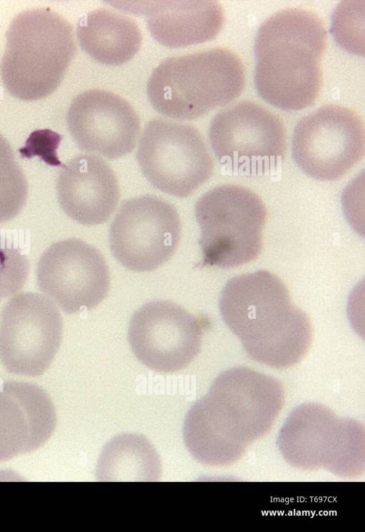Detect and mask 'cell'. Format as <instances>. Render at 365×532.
<instances>
[{
  "label": "cell",
  "mask_w": 365,
  "mask_h": 532,
  "mask_svg": "<svg viewBox=\"0 0 365 532\" xmlns=\"http://www.w3.org/2000/svg\"><path fill=\"white\" fill-rule=\"evenodd\" d=\"M284 400L283 386L274 378L247 367L228 369L187 412L185 446L203 464H231L269 431Z\"/></svg>",
  "instance_id": "cell-1"
},
{
  "label": "cell",
  "mask_w": 365,
  "mask_h": 532,
  "mask_svg": "<svg viewBox=\"0 0 365 532\" xmlns=\"http://www.w3.org/2000/svg\"><path fill=\"white\" fill-rule=\"evenodd\" d=\"M221 316L252 360L286 368L301 361L312 339L311 321L274 274L257 271L232 278L222 291Z\"/></svg>",
  "instance_id": "cell-2"
},
{
  "label": "cell",
  "mask_w": 365,
  "mask_h": 532,
  "mask_svg": "<svg viewBox=\"0 0 365 532\" xmlns=\"http://www.w3.org/2000/svg\"><path fill=\"white\" fill-rule=\"evenodd\" d=\"M327 40L323 21L311 10L288 8L265 20L254 46V82L261 98L284 111L312 105L322 86Z\"/></svg>",
  "instance_id": "cell-3"
},
{
  "label": "cell",
  "mask_w": 365,
  "mask_h": 532,
  "mask_svg": "<svg viewBox=\"0 0 365 532\" xmlns=\"http://www.w3.org/2000/svg\"><path fill=\"white\" fill-rule=\"evenodd\" d=\"M76 53L72 25L48 8L21 11L6 32L1 75L7 91L21 100L51 94Z\"/></svg>",
  "instance_id": "cell-4"
},
{
  "label": "cell",
  "mask_w": 365,
  "mask_h": 532,
  "mask_svg": "<svg viewBox=\"0 0 365 532\" xmlns=\"http://www.w3.org/2000/svg\"><path fill=\"white\" fill-rule=\"evenodd\" d=\"M245 86L240 57L225 48L168 57L153 71L147 93L162 115L190 120L237 98Z\"/></svg>",
  "instance_id": "cell-5"
},
{
  "label": "cell",
  "mask_w": 365,
  "mask_h": 532,
  "mask_svg": "<svg viewBox=\"0 0 365 532\" xmlns=\"http://www.w3.org/2000/svg\"><path fill=\"white\" fill-rule=\"evenodd\" d=\"M195 215L200 229L201 266L234 268L259 256L267 212L250 189L235 184L215 187L197 200Z\"/></svg>",
  "instance_id": "cell-6"
},
{
  "label": "cell",
  "mask_w": 365,
  "mask_h": 532,
  "mask_svg": "<svg viewBox=\"0 0 365 532\" xmlns=\"http://www.w3.org/2000/svg\"><path fill=\"white\" fill-rule=\"evenodd\" d=\"M277 444L284 459L294 467L324 468L344 477L364 471V426L339 418L319 403L294 408L279 432Z\"/></svg>",
  "instance_id": "cell-7"
},
{
  "label": "cell",
  "mask_w": 365,
  "mask_h": 532,
  "mask_svg": "<svg viewBox=\"0 0 365 532\" xmlns=\"http://www.w3.org/2000/svg\"><path fill=\"white\" fill-rule=\"evenodd\" d=\"M208 138L218 161L241 176L275 171L287 149L286 129L280 117L250 100L232 104L216 114L209 126Z\"/></svg>",
  "instance_id": "cell-8"
},
{
  "label": "cell",
  "mask_w": 365,
  "mask_h": 532,
  "mask_svg": "<svg viewBox=\"0 0 365 532\" xmlns=\"http://www.w3.org/2000/svg\"><path fill=\"white\" fill-rule=\"evenodd\" d=\"M140 170L157 189L187 197L212 175L213 159L193 126L153 119L145 126L136 152Z\"/></svg>",
  "instance_id": "cell-9"
},
{
  "label": "cell",
  "mask_w": 365,
  "mask_h": 532,
  "mask_svg": "<svg viewBox=\"0 0 365 532\" xmlns=\"http://www.w3.org/2000/svg\"><path fill=\"white\" fill-rule=\"evenodd\" d=\"M364 150L362 119L341 105L322 106L303 116L293 131V159L304 173L317 180L341 178L362 159Z\"/></svg>",
  "instance_id": "cell-10"
},
{
  "label": "cell",
  "mask_w": 365,
  "mask_h": 532,
  "mask_svg": "<svg viewBox=\"0 0 365 532\" xmlns=\"http://www.w3.org/2000/svg\"><path fill=\"white\" fill-rule=\"evenodd\" d=\"M56 304L33 292L19 293L4 306L0 321V361L9 373L38 376L51 365L62 338Z\"/></svg>",
  "instance_id": "cell-11"
},
{
  "label": "cell",
  "mask_w": 365,
  "mask_h": 532,
  "mask_svg": "<svg viewBox=\"0 0 365 532\" xmlns=\"http://www.w3.org/2000/svg\"><path fill=\"white\" fill-rule=\"evenodd\" d=\"M180 235V219L174 205L145 195L121 204L110 227L109 245L126 268L150 271L171 258Z\"/></svg>",
  "instance_id": "cell-12"
},
{
  "label": "cell",
  "mask_w": 365,
  "mask_h": 532,
  "mask_svg": "<svg viewBox=\"0 0 365 532\" xmlns=\"http://www.w3.org/2000/svg\"><path fill=\"white\" fill-rule=\"evenodd\" d=\"M200 321L180 306L153 301L138 308L128 326L131 350L144 366L161 373L185 368L198 355Z\"/></svg>",
  "instance_id": "cell-13"
},
{
  "label": "cell",
  "mask_w": 365,
  "mask_h": 532,
  "mask_svg": "<svg viewBox=\"0 0 365 532\" xmlns=\"http://www.w3.org/2000/svg\"><path fill=\"white\" fill-rule=\"evenodd\" d=\"M36 278L39 289L67 313L96 307L110 285L108 267L101 252L78 239L47 248L38 262Z\"/></svg>",
  "instance_id": "cell-14"
},
{
  "label": "cell",
  "mask_w": 365,
  "mask_h": 532,
  "mask_svg": "<svg viewBox=\"0 0 365 532\" xmlns=\"http://www.w3.org/2000/svg\"><path fill=\"white\" fill-rule=\"evenodd\" d=\"M66 121L80 149L109 159L131 153L140 132V118L133 106L103 89H89L76 96Z\"/></svg>",
  "instance_id": "cell-15"
},
{
  "label": "cell",
  "mask_w": 365,
  "mask_h": 532,
  "mask_svg": "<svg viewBox=\"0 0 365 532\" xmlns=\"http://www.w3.org/2000/svg\"><path fill=\"white\" fill-rule=\"evenodd\" d=\"M56 423L52 401L40 386L7 381L0 386V462L31 452L52 435Z\"/></svg>",
  "instance_id": "cell-16"
},
{
  "label": "cell",
  "mask_w": 365,
  "mask_h": 532,
  "mask_svg": "<svg viewBox=\"0 0 365 532\" xmlns=\"http://www.w3.org/2000/svg\"><path fill=\"white\" fill-rule=\"evenodd\" d=\"M62 167L56 189L64 213L83 225L106 222L120 198L117 179L108 163L96 155L81 154Z\"/></svg>",
  "instance_id": "cell-17"
},
{
  "label": "cell",
  "mask_w": 365,
  "mask_h": 532,
  "mask_svg": "<svg viewBox=\"0 0 365 532\" xmlns=\"http://www.w3.org/2000/svg\"><path fill=\"white\" fill-rule=\"evenodd\" d=\"M120 2L116 6L145 16L151 36L169 48L210 41L224 22L222 6L213 0Z\"/></svg>",
  "instance_id": "cell-18"
},
{
  "label": "cell",
  "mask_w": 365,
  "mask_h": 532,
  "mask_svg": "<svg viewBox=\"0 0 365 532\" xmlns=\"http://www.w3.org/2000/svg\"><path fill=\"white\" fill-rule=\"evenodd\" d=\"M81 48L97 61L120 65L131 59L142 44L141 31L129 16L100 8L83 16L77 26Z\"/></svg>",
  "instance_id": "cell-19"
},
{
  "label": "cell",
  "mask_w": 365,
  "mask_h": 532,
  "mask_svg": "<svg viewBox=\"0 0 365 532\" xmlns=\"http://www.w3.org/2000/svg\"><path fill=\"white\" fill-rule=\"evenodd\" d=\"M159 460L155 450L144 438L123 435L109 443L103 450L98 464V477L109 480H152L148 467L159 471Z\"/></svg>",
  "instance_id": "cell-20"
},
{
  "label": "cell",
  "mask_w": 365,
  "mask_h": 532,
  "mask_svg": "<svg viewBox=\"0 0 365 532\" xmlns=\"http://www.w3.org/2000/svg\"><path fill=\"white\" fill-rule=\"evenodd\" d=\"M28 182L9 142L0 134V224L15 218L28 196Z\"/></svg>",
  "instance_id": "cell-21"
},
{
  "label": "cell",
  "mask_w": 365,
  "mask_h": 532,
  "mask_svg": "<svg viewBox=\"0 0 365 532\" xmlns=\"http://www.w3.org/2000/svg\"><path fill=\"white\" fill-rule=\"evenodd\" d=\"M361 1H343L332 15L331 33L344 49L364 56V4Z\"/></svg>",
  "instance_id": "cell-22"
},
{
  "label": "cell",
  "mask_w": 365,
  "mask_h": 532,
  "mask_svg": "<svg viewBox=\"0 0 365 532\" xmlns=\"http://www.w3.org/2000/svg\"><path fill=\"white\" fill-rule=\"evenodd\" d=\"M29 261L13 241L0 234V300L18 293L29 273Z\"/></svg>",
  "instance_id": "cell-23"
},
{
  "label": "cell",
  "mask_w": 365,
  "mask_h": 532,
  "mask_svg": "<svg viewBox=\"0 0 365 532\" xmlns=\"http://www.w3.org/2000/svg\"><path fill=\"white\" fill-rule=\"evenodd\" d=\"M61 136L51 130H37L30 134L24 147L19 149L22 157L39 156L46 164L53 166H63L56 150Z\"/></svg>",
  "instance_id": "cell-24"
}]
</instances>
